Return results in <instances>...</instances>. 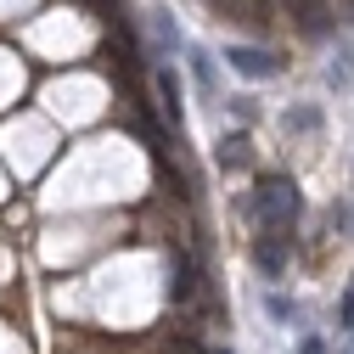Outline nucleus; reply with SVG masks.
I'll return each instance as SVG.
<instances>
[{
  "label": "nucleus",
  "mask_w": 354,
  "mask_h": 354,
  "mask_svg": "<svg viewBox=\"0 0 354 354\" xmlns=\"http://www.w3.org/2000/svg\"><path fill=\"white\" fill-rule=\"evenodd\" d=\"M337 332H354V287H348L343 304H337Z\"/></svg>",
  "instance_id": "7"
},
{
  "label": "nucleus",
  "mask_w": 354,
  "mask_h": 354,
  "mask_svg": "<svg viewBox=\"0 0 354 354\" xmlns=\"http://www.w3.org/2000/svg\"><path fill=\"white\" fill-rule=\"evenodd\" d=\"M192 287H197V270H192V259L180 253V259H174V281H169V292H174V298H192Z\"/></svg>",
  "instance_id": "6"
},
{
  "label": "nucleus",
  "mask_w": 354,
  "mask_h": 354,
  "mask_svg": "<svg viewBox=\"0 0 354 354\" xmlns=\"http://www.w3.org/2000/svg\"><path fill=\"white\" fill-rule=\"evenodd\" d=\"M158 96H163V118H169V129H180L186 107H180V84H174V73H169V68H158Z\"/></svg>",
  "instance_id": "4"
},
{
  "label": "nucleus",
  "mask_w": 354,
  "mask_h": 354,
  "mask_svg": "<svg viewBox=\"0 0 354 354\" xmlns=\"http://www.w3.org/2000/svg\"><path fill=\"white\" fill-rule=\"evenodd\" d=\"M225 62H231L242 79H276V73H281V57H270V51H248V46H231Z\"/></svg>",
  "instance_id": "2"
},
{
  "label": "nucleus",
  "mask_w": 354,
  "mask_h": 354,
  "mask_svg": "<svg viewBox=\"0 0 354 354\" xmlns=\"http://www.w3.org/2000/svg\"><path fill=\"white\" fill-rule=\"evenodd\" d=\"M337 6H343V12H354V0H337Z\"/></svg>",
  "instance_id": "11"
},
{
  "label": "nucleus",
  "mask_w": 354,
  "mask_h": 354,
  "mask_svg": "<svg viewBox=\"0 0 354 354\" xmlns=\"http://www.w3.org/2000/svg\"><path fill=\"white\" fill-rule=\"evenodd\" d=\"M332 84H343V91H348V84H354V51H343V62L332 68Z\"/></svg>",
  "instance_id": "8"
},
{
  "label": "nucleus",
  "mask_w": 354,
  "mask_h": 354,
  "mask_svg": "<svg viewBox=\"0 0 354 354\" xmlns=\"http://www.w3.org/2000/svg\"><path fill=\"white\" fill-rule=\"evenodd\" d=\"M287 242H292L287 231H264V236H259V248H253V264H259L264 276H281V270H287Z\"/></svg>",
  "instance_id": "3"
},
{
  "label": "nucleus",
  "mask_w": 354,
  "mask_h": 354,
  "mask_svg": "<svg viewBox=\"0 0 354 354\" xmlns=\"http://www.w3.org/2000/svg\"><path fill=\"white\" fill-rule=\"evenodd\" d=\"M298 354H326V343H321V337H304V348H298Z\"/></svg>",
  "instance_id": "10"
},
{
  "label": "nucleus",
  "mask_w": 354,
  "mask_h": 354,
  "mask_svg": "<svg viewBox=\"0 0 354 354\" xmlns=\"http://www.w3.org/2000/svg\"><path fill=\"white\" fill-rule=\"evenodd\" d=\"M248 136H225V141H219V169H242L248 163Z\"/></svg>",
  "instance_id": "5"
},
{
  "label": "nucleus",
  "mask_w": 354,
  "mask_h": 354,
  "mask_svg": "<svg viewBox=\"0 0 354 354\" xmlns=\"http://www.w3.org/2000/svg\"><path fill=\"white\" fill-rule=\"evenodd\" d=\"M321 118L315 113H309V107H298V113H287V129H315Z\"/></svg>",
  "instance_id": "9"
},
{
  "label": "nucleus",
  "mask_w": 354,
  "mask_h": 354,
  "mask_svg": "<svg viewBox=\"0 0 354 354\" xmlns=\"http://www.w3.org/2000/svg\"><path fill=\"white\" fill-rule=\"evenodd\" d=\"M248 214H253L259 231H292V219H298V186L287 180V174H264V180L253 186V197H248Z\"/></svg>",
  "instance_id": "1"
}]
</instances>
